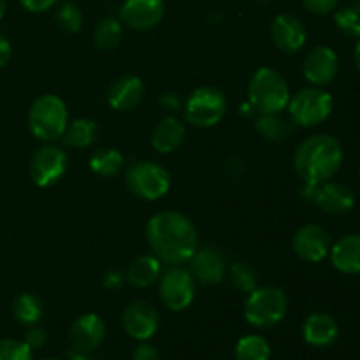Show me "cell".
Here are the masks:
<instances>
[{"label":"cell","mask_w":360,"mask_h":360,"mask_svg":"<svg viewBox=\"0 0 360 360\" xmlns=\"http://www.w3.org/2000/svg\"><path fill=\"white\" fill-rule=\"evenodd\" d=\"M146 243L151 253L167 266L188 264L199 248V234L190 218L179 211H160L148 220Z\"/></svg>","instance_id":"6da1fadb"},{"label":"cell","mask_w":360,"mask_h":360,"mask_svg":"<svg viewBox=\"0 0 360 360\" xmlns=\"http://www.w3.org/2000/svg\"><path fill=\"white\" fill-rule=\"evenodd\" d=\"M345 151L340 141L329 134H315L302 141L294 155V169L304 185H320L340 172Z\"/></svg>","instance_id":"7a4b0ae2"},{"label":"cell","mask_w":360,"mask_h":360,"mask_svg":"<svg viewBox=\"0 0 360 360\" xmlns=\"http://www.w3.org/2000/svg\"><path fill=\"white\" fill-rule=\"evenodd\" d=\"M290 88L285 77L271 67H260L248 81V102L259 115H274L287 109Z\"/></svg>","instance_id":"3957f363"},{"label":"cell","mask_w":360,"mask_h":360,"mask_svg":"<svg viewBox=\"0 0 360 360\" xmlns=\"http://www.w3.org/2000/svg\"><path fill=\"white\" fill-rule=\"evenodd\" d=\"M69 125V111L58 95L44 94L35 98L28 111V127L34 137L42 143L62 139Z\"/></svg>","instance_id":"277c9868"},{"label":"cell","mask_w":360,"mask_h":360,"mask_svg":"<svg viewBox=\"0 0 360 360\" xmlns=\"http://www.w3.org/2000/svg\"><path fill=\"white\" fill-rule=\"evenodd\" d=\"M288 309V297L278 287H257L248 294L245 302V319L250 326L267 329L285 319Z\"/></svg>","instance_id":"5b68a950"},{"label":"cell","mask_w":360,"mask_h":360,"mask_svg":"<svg viewBox=\"0 0 360 360\" xmlns=\"http://www.w3.org/2000/svg\"><path fill=\"white\" fill-rule=\"evenodd\" d=\"M295 127H316L327 122L334 111L333 95L322 86H308L292 95L287 105Z\"/></svg>","instance_id":"8992f818"},{"label":"cell","mask_w":360,"mask_h":360,"mask_svg":"<svg viewBox=\"0 0 360 360\" xmlns=\"http://www.w3.org/2000/svg\"><path fill=\"white\" fill-rule=\"evenodd\" d=\"M227 112V97L217 86L195 88L185 102V118L199 129H211L224 120Z\"/></svg>","instance_id":"52a82bcc"},{"label":"cell","mask_w":360,"mask_h":360,"mask_svg":"<svg viewBox=\"0 0 360 360\" xmlns=\"http://www.w3.org/2000/svg\"><path fill=\"white\" fill-rule=\"evenodd\" d=\"M125 183L132 195L143 200H158L171 188V174L157 162L143 160L127 169Z\"/></svg>","instance_id":"ba28073f"},{"label":"cell","mask_w":360,"mask_h":360,"mask_svg":"<svg viewBox=\"0 0 360 360\" xmlns=\"http://www.w3.org/2000/svg\"><path fill=\"white\" fill-rule=\"evenodd\" d=\"M301 197L309 204H315L327 214H347L355 206V193L350 186L336 181H326L320 185H304Z\"/></svg>","instance_id":"9c48e42d"},{"label":"cell","mask_w":360,"mask_h":360,"mask_svg":"<svg viewBox=\"0 0 360 360\" xmlns=\"http://www.w3.org/2000/svg\"><path fill=\"white\" fill-rule=\"evenodd\" d=\"M158 295L171 311H185L195 299V278L181 266H171L160 274Z\"/></svg>","instance_id":"30bf717a"},{"label":"cell","mask_w":360,"mask_h":360,"mask_svg":"<svg viewBox=\"0 0 360 360\" xmlns=\"http://www.w3.org/2000/svg\"><path fill=\"white\" fill-rule=\"evenodd\" d=\"M67 167H69V157L65 151L49 143L39 148L32 157L30 178L37 186L48 188L63 178Z\"/></svg>","instance_id":"8fae6325"},{"label":"cell","mask_w":360,"mask_h":360,"mask_svg":"<svg viewBox=\"0 0 360 360\" xmlns=\"http://www.w3.org/2000/svg\"><path fill=\"white\" fill-rule=\"evenodd\" d=\"M330 246H333V241H330L329 232L322 225L316 224L302 225L292 239V248L295 255L308 264H319L327 259Z\"/></svg>","instance_id":"7c38bea8"},{"label":"cell","mask_w":360,"mask_h":360,"mask_svg":"<svg viewBox=\"0 0 360 360\" xmlns=\"http://www.w3.org/2000/svg\"><path fill=\"white\" fill-rule=\"evenodd\" d=\"M122 326L132 340L148 341L157 334L160 316L155 306L146 301H136L125 308L122 315Z\"/></svg>","instance_id":"4fadbf2b"},{"label":"cell","mask_w":360,"mask_h":360,"mask_svg":"<svg viewBox=\"0 0 360 360\" xmlns=\"http://www.w3.org/2000/svg\"><path fill=\"white\" fill-rule=\"evenodd\" d=\"M165 16L164 0H123L120 18L127 27L146 32L160 25Z\"/></svg>","instance_id":"5bb4252c"},{"label":"cell","mask_w":360,"mask_h":360,"mask_svg":"<svg viewBox=\"0 0 360 360\" xmlns=\"http://www.w3.org/2000/svg\"><path fill=\"white\" fill-rule=\"evenodd\" d=\"M302 72L313 86H327L336 79L340 72L338 53L329 46H316L306 55Z\"/></svg>","instance_id":"9a60e30c"},{"label":"cell","mask_w":360,"mask_h":360,"mask_svg":"<svg viewBox=\"0 0 360 360\" xmlns=\"http://www.w3.org/2000/svg\"><path fill=\"white\" fill-rule=\"evenodd\" d=\"M190 273L204 285H218L225 280L227 274V260L224 253L214 246H202L197 248L190 259Z\"/></svg>","instance_id":"2e32d148"},{"label":"cell","mask_w":360,"mask_h":360,"mask_svg":"<svg viewBox=\"0 0 360 360\" xmlns=\"http://www.w3.org/2000/svg\"><path fill=\"white\" fill-rule=\"evenodd\" d=\"M271 39L274 46L283 53H299L306 44V28L302 21L294 14H278L271 21Z\"/></svg>","instance_id":"e0dca14e"},{"label":"cell","mask_w":360,"mask_h":360,"mask_svg":"<svg viewBox=\"0 0 360 360\" xmlns=\"http://www.w3.org/2000/svg\"><path fill=\"white\" fill-rule=\"evenodd\" d=\"M69 338L72 348L91 354L101 347L105 338L104 320L95 313H84L74 320V323L70 326Z\"/></svg>","instance_id":"ac0fdd59"},{"label":"cell","mask_w":360,"mask_h":360,"mask_svg":"<svg viewBox=\"0 0 360 360\" xmlns=\"http://www.w3.org/2000/svg\"><path fill=\"white\" fill-rule=\"evenodd\" d=\"M338 336H340V326L334 316L327 313H313L302 323V338L311 347H329L338 340Z\"/></svg>","instance_id":"d6986e66"},{"label":"cell","mask_w":360,"mask_h":360,"mask_svg":"<svg viewBox=\"0 0 360 360\" xmlns=\"http://www.w3.org/2000/svg\"><path fill=\"white\" fill-rule=\"evenodd\" d=\"M144 97V84L137 76H122L111 84L108 102L116 111H132Z\"/></svg>","instance_id":"ffe728a7"},{"label":"cell","mask_w":360,"mask_h":360,"mask_svg":"<svg viewBox=\"0 0 360 360\" xmlns=\"http://www.w3.org/2000/svg\"><path fill=\"white\" fill-rule=\"evenodd\" d=\"M185 136V123L178 116H165L155 125L153 132H151V146L157 153L169 155L181 146Z\"/></svg>","instance_id":"44dd1931"},{"label":"cell","mask_w":360,"mask_h":360,"mask_svg":"<svg viewBox=\"0 0 360 360\" xmlns=\"http://www.w3.org/2000/svg\"><path fill=\"white\" fill-rule=\"evenodd\" d=\"M330 262L340 273L360 274V234H347L330 246Z\"/></svg>","instance_id":"7402d4cb"},{"label":"cell","mask_w":360,"mask_h":360,"mask_svg":"<svg viewBox=\"0 0 360 360\" xmlns=\"http://www.w3.org/2000/svg\"><path fill=\"white\" fill-rule=\"evenodd\" d=\"M162 262L155 255H141L134 260L127 271V281L137 288H146L160 280Z\"/></svg>","instance_id":"603a6c76"},{"label":"cell","mask_w":360,"mask_h":360,"mask_svg":"<svg viewBox=\"0 0 360 360\" xmlns=\"http://www.w3.org/2000/svg\"><path fill=\"white\" fill-rule=\"evenodd\" d=\"M255 127L257 132L264 139L273 141V143H281V141H287L294 134L295 123L292 122V118L281 116V112H274V115H260Z\"/></svg>","instance_id":"cb8c5ba5"},{"label":"cell","mask_w":360,"mask_h":360,"mask_svg":"<svg viewBox=\"0 0 360 360\" xmlns=\"http://www.w3.org/2000/svg\"><path fill=\"white\" fill-rule=\"evenodd\" d=\"M98 127L90 118H77L69 123L62 136V143L67 148H88L95 143Z\"/></svg>","instance_id":"d4e9b609"},{"label":"cell","mask_w":360,"mask_h":360,"mask_svg":"<svg viewBox=\"0 0 360 360\" xmlns=\"http://www.w3.org/2000/svg\"><path fill=\"white\" fill-rule=\"evenodd\" d=\"M123 155L116 148H101L90 157V171L101 178H112L123 169Z\"/></svg>","instance_id":"484cf974"},{"label":"cell","mask_w":360,"mask_h":360,"mask_svg":"<svg viewBox=\"0 0 360 360\" xmlns=\"http://www.w3.org/2000/svg\"><path fill=\"white\" fill-rule=\"evenodd\" d=\"M42 313H44V306H42V301L37 295L25 292V294L18 295L14 299L13 315L21 326H37L39 320L42 319Z\"/></svg>","instance_id":"4316f807"},{"label":"cell","mask_w":360,"mask_h":360,"mask_svg":"<svg viewBox=\"0 0 360 360\" xmlns=\"http://www.w3.org/2000/svg\"><path fill=\"white\" fill-rule=\"evenodd\" d=\"M123 39V27L122 21L116 18H104L98 21V25L94 30V44L102 51H111L118 48Z\"/></svg>","instance_id":"83f0119b"},{"label":"cell","mask_w":360,"mask_h":360,"mask_svg":"<svg viewBox=\"0 0 360 360\" xmlns=\"http://www.w3.org/2000/svg\"><path fill=\"white\" fill-rule=\"evenodd\" d=\"M234 355L236 360H269L271 347L266 338L259 334H248L238 341Z\"/></svg>","instance_id":"f1b7e54d"},{"label":"cell","mask_w":360,"mask_h":360,"mask_svg":"<svg viewBox=\"0 0 360 360\" xmlns=\"http://www.w3.org/2000/svg\"><path fill=\"white\" fill-rule=\"evenodd\" d=\"M229 278H231V283L243 294H250L259 287V274H257L255 267L245 260L234 262L229 267Z\"/></svg>","instance_id":"f546056e"},{"label":"cell","mask_w":360,"mask_h":360,"mask_svg":"<svg viewBox=\"0 0 360 360\" xmlns=\"http://www.w3.org/2000/svg\"><path fill=\"white\" fill-rule=\"evenodd\" d=\"M334 23H336L338 30L343 35L352 39L360 37V0L350 4L347 7H341L334 14Z\"/></svg>","instance_id":"4dcf8cb0"},{"label":"cell","mask_w":360,"mask_h":360,"mask_svg":"<svg viewBox=\"0 0 360 360\" xmlns=\"http://www.w3.org/2000/svg\"><path fill=\"white\" fill-rule=\"evenodd\" d=\"M55 20L60 30L67 32V34H76V32H79L81 25H83V13H81L76 4L65 0L56 9Z\"/></svg>","instance_id":"1f68e13d"},{"label":"cell","mask_w":360,"mask_h":360,"mask_svg":"<svg viewBox=\"0 0 360 360\" xmlns=\"http://www.w3.org/2000/svg\"><path fill=\"white\" fill-rule=\"evenodd\" d=\"M0 360H32V350L25 341L0 340Z\"/></svg>","instance_id":"d6a6232c"},{"label":"cell","mask_w":360,"mask_h":360,"mask_svg":"<svg viewBox=\"0 0 360 360\" xmlns=\"http://www.w3.org/2000/svg\"><path fill=\"white\" fill-rule=\"evenodd\" d=\"M338 4H340V0H302V6L306 7V11L316 14V16H327V14L334 13Z\"/></svg>","instance_id":"836d02e7"},{"label":"cell","mask_w":360,"mask_h":360,"mask_svg":"<svg viewBox=\"0 0 360 360\" xmlns=\"http://www.w3.org/2000/svg\"><path fill=\"white\" fill-rule=\"evenodd\" d=\"M23 341H25V345H27V347L34 352V350H39V348L44 347L46 341H48V334H46V330L41 329V327L32 326L30 329L27 330V334H25Z\"/></svg>","instance_id":"e575fe53"},{"label":"cell","mask_w":360,"mask_h":360,"mask_svg":"<svg viewBox=\"0 0 360 360\" xmlns=\"http://www.w3.org/2000/svg\"><path fill=\"white\" fill-rule=\"evenodd\" d=\"M125 281L127 276L118 269L108 271V273L104 274V278H102V285H104V288H108V290H118V288L123 287Z\"/></svg>","instance_id":"d590c367"},{"label":"cell","mask_w":360,"mask_h":360,"mask_svg":"<svg viewBox=\"0 0 360 360\" xmlns=\"http://www.w3.org/2000/svg\"><path fill=\"white\" fill-rule=\"evenodd\" d=\"M132 360H162V359H160V354H158V350L153 347V345L143 341V343L137 345L136 350H134Z\"/></svg>","instance_id":"8d00e7d4"},{"label":"cell","mask_w":360,"mask_h":360,"mask_svg":"<svg viewBox=\"0 0 360 360\" xmlns=\"http://www.w3.org/2000/svg\"><path fill=\"white\" fill-rule=\"evenodd\" d=\"M58 0H20L21 6L28 11V13H46L51 9Z\"/></svg>","instance_id":"74e56055"},{"label":"cell","mask_w":360,"mask_h":360,"mask_svg":"<svg viewBox=\"0 0 360 360\" xmlns=\"http://www.w3.org/2000/svg\"><path fill=\"white\" fill-rule=\"evenodd\" d=\"M158 104H160V108L165 109V111L176 112L181 108V98L176 94H164L160 97V101H158Z\"/></svg>","instance_id":"f35d334b"},{"label":"cell","mask_w":360,"mask_h":360,"mask_svg":"<svg viewBox=\"0 0 360 360\" xmlns=\"http://www.w3.org/2000/svg\"><path fill=\"white\" fill-rule=\"evenodd\" d=\"M11 55H13V48H11L9 39H7L6 35L0 34V69L9 63Z\"/></svg>","instance_id":"ab89813d"},{"label":"cell","mask_w":360,"mask_h":360,"mask_svg":"<svg viewBox=\"0 0 360 360\" xmlns=\"http://www.w3.org/2000/svg\"><path fill=\"white\" fill-rule=\"evenodd\" d=\"M67 360H95L88 352H79L76 348L67 352Z\"/></svg>","instance_id":"60d3db41"},{"label":"cell","mask_w":360,"mask_h":360,"mask_svg":"<svg viewBox=\"0 0 360 360\" xmlns=\"http://www.w3.org/2000/svg\"><path fill=\"white\" fill-rule=\"evenodd\" d=\"M354 62L357 70L360 72V37L357 39V44H355V51H354Z\"/></svg>","instance_id":"b9f144b4"},{"label":"cell","mask_w":360,"mask_h":360,"mask_svg":"<svg viewBox=\"0 0 360 360\" xmlns=\"http://www.w3.org/2000/svg\"><path fill=\"white\" fill-rule=\"evenodd\" d=\"M6 11H7V2H6V0H0V20L4 18Z\"/></svg>","instance_id":"7bdbcfd3"},{"label":"cell","mask_w":360,"mask_h":360,"mask_svg":"<svg viewBox=\"0 0 360 360\" xmlns=\"http://www.w3.org/2000/svg\"><path fill=\"white\" fill-rule=\"evenodd\" d=\"M46 360H58V359H46Z\"/></svg>","instance_id":"ee69618b"},{"label":"cell","mask_w":360,"mask_h":360,"mask_svg":"<svg viewBox=\"0 0 360 360\" xmlns=\"http://www.w3.org/2000/svg\"><path fill=\"white\" fill-rule=\"evenodd\" d=\"M359 178H360V169H359Z\"/></svg>","instance_id":"f6af8a7d"}]
</instances>
